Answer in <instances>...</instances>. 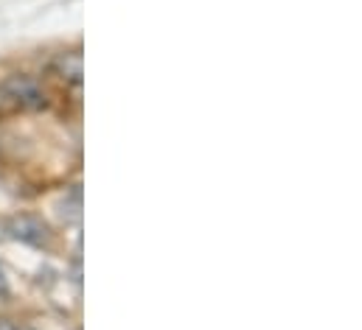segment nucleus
Segmentation results:
<instances>
[{"label": "nucleus", "mask_w": 362, "mask_h": 330, "mask_svg": "<svg viewBox=\"0 0 362 330\" xmlns=\"http://www.w3.org/2000/svg\"><path fill=\"white\" fill-rule=\"evenodd\" d=\"M48 106V92L31 76H8L0 82V118L8 112H40Z\"/></svg>", "instance_id": "obj_1"}, {"label": "nucleus", "mask_w": 362, "mask_h": 330, "mask_svg": "<svg viewBox=\"0 0 362 330\" xmlns=\"http://www.w3.org/2000/svg\"><path fill=\"white\" fill-rule=\"evenodd\" d=\"M0 330H17L11 322H6V319H0Z\"/></svg>", "instance_id": "obj_4"}, {"label": "nucleus", "mask_w": 362, "mask_h": 330, "mask_svg": "<svg viewBox=\"0 0 362 330\" xmlns=\"http://www.w3.org/2000/svg\"><path fill=\"white\" fill-rule=\"evenodd\" d=\"M6 233L14 238V241H23L28 247H45L51 241V230L48 224L34 216V213H20V216H11L6 221Z\"/></svg>", "instance_id": "obj_2"}, {"label": "nucleus", "mask_w": 362, "mask_h": 330, "mask_svg": "<svg viewBox=\"0 0 362 330\" xmlns=\"http://www.w3.org/2000/svg\"><path fill=\"white\" fill-rule=\"evenodd\" d=\"M51 71L62 79V82L79 84L85 76V59L79 51H68V54H57V59L51 62Z\"/></svg>", "instance_id": "obj_3"}, {"label": "nucleus", "mask_w": 362, "mask_h": 330, "mask_svg": "<svg viewBox=\"0 0 362 330\" xmlns=\"http://www.w3.org/2000/svg\"><path fill=\"white\" fill-rule=\"evenodd\" d=\"M23 330H31V328H23Z\"/></svg>", "instance_id": "obj_6"}, {"label": "nucleus", "mask_w": 362, "mask_h": 330, "mask_svg": "<svg viewBox=\"0 0 362 330\" xmlns=\"http://www.w3.org/2000/svg\"><path fill=\"white\" fill-rule=\"evenodd\" d=\"M0 294H6V277H3V269H0Z\"/></svg>", "instance_id": "obj_5"}]
</instances>
